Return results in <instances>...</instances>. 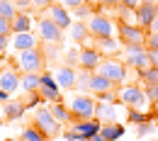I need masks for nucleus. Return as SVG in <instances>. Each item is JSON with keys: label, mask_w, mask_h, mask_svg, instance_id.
I'll list each match as a JSON object with an SVG mask.
<instances>
[{"label": "nucleus", "mask_w": 158, "mask_h": 141, "mask_svg": "<svg viewBox=\"0 0 158 141\" xmlns=\"http://www.w3.org/2000/svg\"><path fill=\"white\" fill-rule=\"evenodd\" d=\"M124 63L136 68L139 73L151 68V54L146 49V44H139V41H131V44H124Z\"/></svg>", "instance_id": "nucleus-2"}, {"label": "nucleus", "mask_w": 158, "mask_h": 141, "mask_svg": "<svg viewBox=\"0 0 158 141\" xmlns=\"http://www.w3.org/2000/svg\"><path fill=\"white\" fill-rule=\"evenodd\" d=\"M90 78H93V71H80L78 73L76 90H78L80 95H88V93H90Z\"/></svg>", "instance_id": "nucleus-27"}, {"label": "nucleus", "mask_w": 158, "mask_h": 141, "mask_svg": "<svg viewBox=\"0 0 158 141\" xmlns=\"http://www.w3.org/2000/svg\"><path fill=\"white\" fill-rule=\"evenodd\" d=\"M119 136H124V126L119 122H112V124H102L100 134H95L90 141H117Z\"/></svg>", "instance_id": "nucleus-17"}, {"label": "nucleus", "mask_w": 158, "mask_h": 141, "mask_svg": "<svg viewBox=\"0 0 158 141\" xmlns=\"http://www.w3.org/2000/svg\"><path fill=\"white\" fill-rule=\"evenodd\" d=\"M73 131H78L80 136H85V139L90 141L95 134H100V129H102V122L100 119H78V122H73V126H71Z\"/></svg>", "instance_id": "nucleus-11"}, {"label": "nucleus", "mask_w": 158, "mask_h": 141, "mask_svg": "<svg viewBox=\"0 0 158 141\" xmlns=\"http://www.w3.org/2000/svg\"><path fill=\"white\" fill-rule=\"evenodd\" d=\"M156 129H158V124H156Z\"/></svg>", "instance_id": "nucleus-50"}, {"label": "nucleus", "mask_w": 158, "mask_h": 141, "mask_svg": "<svg viewBox=\"0 0 158 141\" xmlns=\"http://www.w3.org/2000/svg\"><path fill=\"white\" fill-rule=\"evenodd\" d=\"M148 54H151V66L158 68V51H148Z\"/></svg>", "instance_id": "nucleus-47"}, {"label": "nucleus", "mask_w": 158, "mask_h": 141, "mask_svg": "<svg viewBox=\"0 0 158 141\" xmlns=\"http://www.w3.org/2000/svg\"><path fill=\"white\" fill-rule=\"evenodd\" d=\"M73 12H76V17H80V20H85V17L90 20V17H93V15H90V7H88V5H80V7H76Z\"/></svg>", "instance_id": "nucleus-41"}, {"label": "nucleus", "mask_w": 158, "mask_h": 141, "mask_svg": "<svg viewBox=\"0 0 158 141\" xmlns=\"http://www.w3.org/2000/svg\"><path fill=\"white\" fill-rule=\"evenodd\" d=\"M95 119H100L102 124H112V122H117V107L110 105V102H98Z\"/></svg>", "instance_id": "nucleus-19"}, {"label": "nucleus", "mask_w": 158, "mask_h": 141, "mask_svg": "<svg viewBox=\"0 0 158 141\" xmlns=\"http://www.w3.org/2000/svg\"><path fill=\"white\" fill-rule=\"evenodd\" d=\"M20 85H22V78L17 76V71H15V68H2V71H0V88H2L5 93H10V95H12Z\"/></svg>", "instance_id": "nucleus-16"}, {"label": "nucleus", "mask_w": 158, "mask_h": 141, "mask_svg": "<svg viewBox=\"0 0 158 141\" xmlns=\"http://www.w3.org/2000/svg\"><path fill=\"white\" fill-rule=\"evenodd\" d=\"M114 85H117V83H112L110 78H105V76H100V73H93V78H90V93H95V95L112 93Z\"/></svg>", "instance_id": "nucleus-18"}, {"label": "nucleus", "mask_w": 158, "mask_h": 141, "mask_svg": "<svg viewBox=\"0 0 158 141\" xmlns=\"http://www.w3.org/2000/svg\"><path fill=\"white\" fill-rule=\"evenodd\" d=\"M39 95L44 102H61V88L54 76L41 73V85H39Z\"/></svg>", "instance_id": "nucleus-9"}, {"label": "nucleus", "mask_w": 158, "mask_h": 141, "mask_svg": "<svg viewBox=\"0 0 158 141\" xmlns=\"http://www.w3.org/2000/svg\"><path fill=\"white\" fill-rule=\"evenodd\" d=\"M146 49L148 51H158V34H146Z\"/></svg>", "instance_id": "nucleus-37"}, {"label": "nucleus", "mask_w": 158, "mask_h": 141, "mask_svg": "<svg viewBox=\"0 0 158 141\" xmlns=\"http://www.w3.org/2000/svg\"><path fill=\"white\" fill-rule=\"evenodd\" d=\"M7 100H10V93H5V90L0 88V102H7Z\"/></svg>", "instance_id": "nucleus-48"}, {"label": "nucleus", "mask_w": 158, "mask_h": 141, "mask_svg": "<svg viewBox=\"0 0 158 141\" xmlns=\"http://www.w3.org/2000/svg\"><path fill=\"white\" fill-rule=\"evenodd\" d=\"M10 44H12L17 51L37 49V39H34V34H29V32H24V34H12V37H10Z\"/></svg>", "instance_id": "nucleus-20"}, {"label": "nucleus", "mask_w": 158, "mask_h": 141, "mask_svg": "<svg viewBox=\"0 0 158 141\" xmlns=\"http://www.w3.org/2000/svg\"><path fill=\"white\" fill-rule=\"evenodd\" d=\"M59 2L66 7V10H76V7H80V5H85L88 0H59Z\"/></svg>", "instance_id": "nucleus-39"}, {"label": "nucleus", "mask_w": 158, "mask_h": 141, "mask_svg": "<svg viewBox=\"0 0 158 141\" xmlns=\"http://www.w3.org/2000/svg\"><path fill=\"white\" fill-rule=\"evenodd\" d=\"M29 27H32V17L24 12H17V17L12 20V34H24L29 32Z\"/></svg>", "instance_id": "nucleus-25"}, {"label": "nucleus", "mask_w": 158, "mask_h": 141, "mask_svg": "<svg viewBox=\"0 0 158 141\" xmlns=\"http://www.w3.org/2000/svg\"><path fill=\"white\" fill-rule=\"evenodd\" d=\"M143 90H146V95L151 97V102L158 105V85H143Z\"/></svg>", "instance_id": "nucleus-38"}, {"label": "nucleus", "mask_w": 158, "mask_h": 141, "mask_svg": "<svg viewBox=\"0 0 158 141\" xmlns=\"http://www.w3.org/2000/svg\"><path fill=\"white\" fill-rule=\"evenodd\" d=\"M127 119L139 126V124H143V122L151 119V114H148V112H139V110H129V112H127Z\"/></svg>", "instance_id": "nucleus-31"}, {"label": "nucleus", "mask_w": 158, "mask_h": 141, "mask_svg": "<svg viewBox=\"0 0 158 141\" xmlns=\"http://www.w3.org/2000/svg\"><path fill=\"white\" fill-rule=\"evenodd\" d=\"M85 24H88V32H90V37H95V39L112 37V32H114V24L107 20L105 15H93V17L85 22Z\"/></svg>", "instance_id": "nucleus-7"}, {"label": "nucleus", "mask_w": 158, "mask_h": 141, "mask_svg": "<svg viewBox=\"0 0 158 141\" xmlns=\"http://www.w3.org/2000/svg\"><path fill=\"white\" fill-rule=\"evenodd\" d=\"M15 7H17V12L29 15V12L34 10V0H15Z\"/></svg>", "instance_id": "nucleus-32"}, {"label": "nucleus", "mask_w": 158, "mask_h": 141, "mask_svg": "<svg viewBox=\"0 0 158 141\" xmlns=\"http://www.w3.org/2000/svg\"><path fill=\"white\" fill-rule=\"evenodd\" d=\"M148 34H158V15H156V20L151 22V27H148Z\"/></svg>", "instance_id": "nucleus-46"}, {"label": "nucleus", "mask_w": 158, "mask_h": 141, "mask_svg": "<svg viewBox=\"0 0 158 141\" xmlns=\"http://www.w3.org/2000/svg\"><path fill=\"white\" fill-rule=\"evenodd\" d=\"M51 114L56 117V119L63 124V122H73V114H71V107L68 105H63V102H51Z\"/></svg>", "instance_id": "nucleus-24"}, {"label": "nucleus", "mask_w": 158, "mask_h": 141, "mask_svg": "<svg viewBox=\"0 0 158 141\" xmlns=\"http://www.w3.org/2000/svg\"><path fill=\"white\" fill-rule=\"evenodd\" d=\"M102 63V54H100L98 49H88V46H83L80 49V68L83 71H98V66Z\"/></svg>", "instance_id": "nucleus-13"}, {"label": "nucleus", "mask_w": 158, "mask_h": 141, "mask_svg": "<svg viewBox=\"0 0 158 141\" xmlns=\"http://www.w3.org/2000/svg\"><path fill=\"white\" fill-rule=\"evenodd\" d=\"M39 37L46 44H61L63 41V29L51 17H41L39 20Z\"/></svg>", "instance_id": "nucleus-8"}, {"label": "nucleus", "mask_w": 158, "mask_h": 141, "mask_svg": "<svg viewBox=\"0 0 158 141\" xmlns=\"http://www.w3.org/2000/svg\"><path fill=\"white\" fill-rule=\"evenodd\" d=\"M98 102H110V105H117L119 97H117V90H112V93H102L98 95Z\"/></svg>", "instance_id": "nucleus-36"}, {"label": "nucleus", "mask_w": 158, "mask_h": 141, "mask_svg": "<svg viewBox=\"0 0 158 141\" xmlns=\"http://www.w3.org/2000/svg\"><path fill=\"white\" fill-rule=\"evenodd\" d=\"M153 129H156V124H151V119H148V122H143V124L136 126V136H146V134H151Z\"/></svg>", "instance_id": "nucleus-35"}, {"label": "nucleus", "mask_w": 158, "mask_h": 141, "mask_svg": "<svg viewBox=\"0 0 158 141\" xmlns=\"http://www.w3.org/2000/svg\"><path fill=\"white\" fill-rule=\"evenodd\" d=\"M22 102H24V107L29 110V107H37V105H39V102H44V100H41L39 93H27V97H24Z\"/></svg>", "instance_id": "nucleus-33"}, {"label": "nucleus", "mask_w": 158, "mask_h": 141, "mask_svg": "<svg viewBox=\"0 0 158 141\" xmlns=\"http://www.w3.org/2000/svg\"><path fill=\"white\" fill-rule=\"evenodd\" d=\"M119 37L124 44H131V41H139V44H143L146 41V34H143V29L139 27V24H119Z\"/></svg>", "instance_id": "nucleus-15"}, {"label": "nucleus", "mask_w": 158, "mask_h": 141, "mask_svg": "<svg viewBox=\"0 0 158 141\" xmlns=\"http://www.w3.org/2000/svg\"><path fill=\"white\" fill-rule=\"evenodd\" d=\"M117 97H119V105H124L127 110H139V112H146L148 102H151L146 90L139 88V85H122L117 90Z\"/></svg>", "instance_id": "nucleus-1"}, {"label": "nucleus", "mask_w": 158, "mask_h": 141, "mask_svg": "<svg viewBox=\"0 0 158 141\" xmlns=\"http://www.w3.org/2000/svg\"><path fill=\"white\" fill-rule=\"evenodd\" d=\"M34 126L39 129L46 139H54V136L61 134V122L51 114L49 107H39V110L34 112Z\"/></svg>", "instance_id": "nucleus-4"}, {"label": "nucleus", "mask_w": 158, "mask_h": 141, "mask_svg": "<svg viewBox=\"0 0 158 141\" xmlns=\"http://www.w3.org/2000/svg\"><path fill=\"white\" fill-rule=\"evenodd\" d=\"M63 136H66V141H88V139H85V136H80L78 131H73L71 126L66 129V134H63Z\"/></svg>", "instance_id": "nucleus-40"}, {"label": "nucleus", "mask_w": 158, "mask_h": 141, "mask_svg": "<svg viewBox=\"0 0 158 141\" xmlns=\"http://www.w3.org/2000/svg\"><path fill=\"white\" fill-rule=\"evenodd\" d=\"M7 44H10V37H0V54L7 51Z\"/></svg>", "instance_id": "nucleus-45"}, {"label": "nucleus", "mask_w": 158, "mask_h": 141, "mask_svg": "<svg viewBox=\"0 0 158 141\" xmlns=\"http://www.w3.org/2000/svg\"><path fill=\"white\" fill-rule=\"evenodd\" d=\"M95 49L100 54H105V56H114V54L122 51V44L114 41L112 37H102V39H95Z\"/></svg>", "instance_id": "nucleus-21"}, {"label": "nucleus", "mask_w": 158, "mask_h": 141, "mask_svg": "<svg viewBox=\"0 0 158 141\" xmlns=\"http://www.w3.org/2000/svg\"><path fill=\"white\" fill-rule=\"evenodd\" d=\"M54 78L59 83V88L71 90V88H76V83H78V73H76V68H71V66H59V68L54 71Z\"/></svg>", "instance_id": "nucleus-12"}, {"label": "nucleus", "mask_w": 158, "mask_h": 141, "mask_svg": "<svg viewBox=\"0 0 158 141\" xmlns=\"http://www.w3.org/2000/svg\"><path fill=\"white\" fill-rule=\"evenodd\" d=\"M141 2H143V0H122V7H131V10H136Z\"/></svg>", "instance_id": "nucleus-43"}, {"label": "nucleus", "mask_w": 158, "mask_h": 141, "mask_svg": "<svg viewBox=\"0 0 158 141\" xmlns=\"http://www.w3.org/2000/svg\"><path fill=\"white\" fill-rule=\"evenodd\" d=\"M68 107H71V114H73V122L78 119H93L95 117V110H98V100H93L90 95H73L68 100Z\"/></svg>", "instance_id": "nucleus-3"}, {"label": "nucleus", "mask_w": 158, "mask_h": 141, "mask_svg": "<svg viewBox=\"0 0 158 141\" xmlns=\"http://www.w3.org/2000/svg\"><path fill=\"white\" fill-rule=\"evenodd\" d=\"M95 73H100V76H105V78H110L112 83L119 85V83L127 81V63L124 61H114V59H105L98 66Z\"/></svg>", "instance_id": "nucleus-5"}, {"label": "nucleus", "mask_w": 158, "mask_h": 141, "mask_svg": "<svg viewBox=\"0 0 158 141\" xmlns=\"http://www.w3.org/2000/svg\"><path fill=\"white\" fill-rule=\"evenodd\" d=\"M41 73H24L22 76V90L24 93H39Z\"/></svg>", "instance_id": "nucleus-23"}, {"label": "nucleus", "mask_w": 158, "mask_h": 141, "mask_svg": "<svg viewBox=\"0 0 158 141\" xmlns=\"http://www.w3.org/2000/svg\"><path fill=\"white\" fill-rule=\"evenodd\" d=\"M88 34H90V32H88V24H85V22H73V24H71V37H73L76 44H83Z\"/></svg>", "instance_id": "nucleus-26"}, {"label": "nucleus", "mask_w": 158, "mask_h": 141, "mask_svg": "<svg viewBox=\"0 0 158 141\" xmlns=\"http://www.w3.org/2000/svg\"><path fill=\"white\" fill-rule=\"evenodd\" d=\"M156 15H158V2H148V0H143V2L136 7V24L141 27V29H148L151 22L156 20Z\"/></svg>", "instance_id": "nucleus-10"}, {"label": "nucleus", "mask_w": 158, "mask_h": 141, "mask_svg": "<svg viewBox=\"0 0 158 141\" xmlns=\"http://www.w3.org/2000/svg\"><path fill=\"white\" fill-rule=\"evenodd\" d=\"M56 0H34V10H49Z\"/></svg>", "instance_id": "nucleus-42"}, {"label": "nucleus", "mask_w": 158, "mask_h": 141, "mask_svg": "<svg viewBox=\"0 0 158 141\" xmlns=\"http://www.w3.org/2000/svg\"><path fill=\"white\" fill-rule=\"evenodd\" d=\"M17 68L22 73H39L44 68V54L39 49H29V51H20L17 56Z\"/></svg>", "instance_id": "nucleus-6"}, {"label": "nucleus", "mask_w": 158, "mask_h": 141, "mask_svg": "<svg viewBox=\"0 0 158 141\" xmlns=\"http://www.w3.org/2000/svg\"><path fill=\"white\" fill-rule=\"evenodd\" d=\"M102 7H122V0H100Z\"/></svg>", "instance_id": "nucleus-44"}, {"label": "nucleus", "mask_w": 158, "mask_h": 141, "mask_svg": "<svg viewBox=\"0 0 158 141\" xmlns=\"http://www.w3.org/2000/svg\"><path fill=\"white\" fill-rule=\"evenodd\" d=\"M7 141H12V139H7Z\"/></svg>", "instance_id": "nucleus-49"}, {"label": "nucleus", "mask_w": 158, "mask_h": 141, "mask_svg": "<svg viewBox=\"0 0 158 141\" xmlns=\"http://www.w3.org/2000/svg\"><path fill=\"white\" fill-rule=\"evenodd\" d=\"M0 37H12V22L0 15Z\"/></svg>", "instance_id": "nucleus-34"}, {"label": "nucleus", "mask_w": 158, "mask_h": 141, "mask_svg": "<svg viewBox=\"0 0 158 141\" xmlns=\"http://www.w3.org/2000/svg\"><path fill=\"white\" fill-rule=\"evenodd\" d=\"M0 15L5 20H15L17 17V7H15V0H0Z\"/></svg>", "instance_id": "nucleus-28"}, {"label": "nucleus", "mask_w": 158, "mask_h": 141, "mask_svg": "<svg viewBox=\"0 0 158 141\" xmlns=\"http://www.w3.org/2000/svg\"><path fill=\"white\" fill-rule=\"evenodd\" d=\"M22 141H46V136L32 124V126H24L22 129Z\"/></svg>", "instance_id": "nucleus-29"}, {"label": "nucleus", "mask_w": 158, "mask_h": 141, "mask_svg": "<svg viewBox=\"0 0 158 141\" xmlns=\"http://www.w3.org/2000/svg\"><path fill=\"white\" fill-rule=\"evenodd\" d=\"M139 78L143 81V85H158V68H146V71H141L139 73Z\"/></svg>", "instance_id": "nucleus-30"}, {"label": "nucleus", "mask_w": 158, "mask_h": 141, "mask_svg": "<svg viewBox=\"0 0 158 141\" xmlns=\"http://www.w3.org/2000/svg\"><path fill=\"white\" fill-rule=\"evenodd\" d=\"M24 112H27V107H24V102H22V100H7V102H5V117H7V122L22 119Z\"/></svg>", "instance_id": "nucleus-22"}, {"label": "nucleus", "mask_w": 158, "mask_h": 141, "mask_svg": "<svg viewBox=\"0 0 158 141\" xmlns=\"http://www.w3.org/2000/svg\"><path fill=\"white\" fill-rule=\"evenodd\" d=\"M46 17H51V20L61 27V29H71V24H73L71 15H68V10H66L61 2H54V5L46 10Z\"/></svg>", "instance_id": "nucleus-14"}]
</instances>
